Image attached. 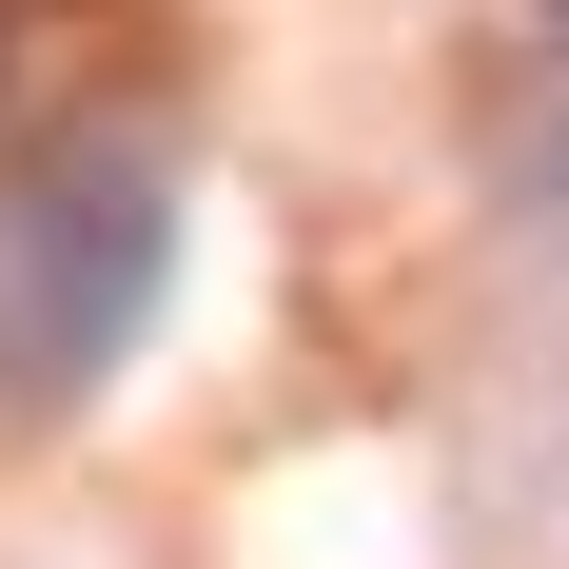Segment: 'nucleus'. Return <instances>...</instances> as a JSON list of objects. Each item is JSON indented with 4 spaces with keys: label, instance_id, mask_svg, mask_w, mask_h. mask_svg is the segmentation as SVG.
Wrapping results in <instances>:
<instances>
[{
    "label": "nucleus",
    "instance_id": "obj_2",
    "mask_svg": "<svg viewBox=\"0 0 569 569\" xmlns=\"http://www.w3.org/2000/svg\"><path fill=\"white\" fill-rule=\"evenodd\" d=\"M0 79H20V20H0Z\"/></svg>",
    "mask_w": 569,
    "mask_h": 569
},
{
    "label": "nucleus",
    "instance_id": "obj_3",
    "mask_svg": "<svg viewBox=\"0 0 569 569\" xmlns=\"http://www.w3.org/2000/svg\"><path fill=\"white\" fill-rule=\"evenodd\" d=\"M550 20H569V0H550Z\"/></svg>",
    "mask_w": 569,
    "mask_h": 569
},
{
    "label": "nucleus",
    "instance_id": "obj_1",
    "mask_svg": "<svg viewBox=\"0 0 569 569\" xmlns=\"http://www.w3.org/2000/svg\"><path fill=\"white\" fill-rule=\"evenodd\" d=\"M177 295V177L158 138H40V158H0V432H40L118 373V353L158 335Z\"/></svg>",
    "mask_w": 569,
    "mask_h": 569
}]
</instances>
